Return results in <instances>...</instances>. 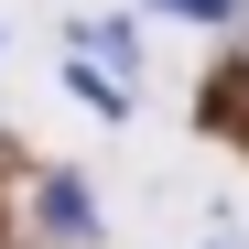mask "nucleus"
<instances>
[{"instance_id": "nucleus-2", "label": "nucleus", "mask_w": 249, "mask_h": 249, "mask_svg": "<svg viewBox=\"0 0 249 249\" xmlns=\"http://www.w3.org/2000/svg\"><path fill=\"white\" fill-rule=\"evenodd\" d=\"M76 54H87V65H108V76H130L141 33H130V22H76Z\"/></svg>"}, {"instance_id": "nucleus-3", "label": "nucleus", "mask_w": 249, "mask_h": 249, "mask_svg": "<svg viewBox=\"0 0 249 249\" xmlns=\"http://www.w3.org/2000/svg\"><path fill=\"white\" fill-rule=\"evenodd\" d=\"M162 11H184V22H217V11H228V0H162Z\"/></svg>"}, {"instance_id": "nucleus-1", "label": "nucleus", "mask_w": 249, "mask_h": 249, "mask_svg": "<svg viewBox=\"0 0 249 249\" xmlns=\"http://www.w3.org/2000/svg\"><path fill=\"white\" fill-rule=\"evenodd\" d=\"M33 206H44L54 238H98V206H87V184H76V174H44V195H33Z\"/></svg>"}]
</instances>
